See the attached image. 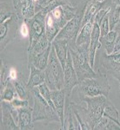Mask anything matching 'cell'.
Returning <instances> with one entry per match:
<instances>
[{
    "label": "cell",
    "instance_id": "484cf974",
    "mask_svg": "<svg viewBox=\"0 0 120 130\" xmlns=\"http://www.w3.org/2000/svg\"><path fill=\"white\" fill-rule=\"evenodd\" d=\"M95 130H120V126L116 121L104 116L100 119L98 123L94 127Z\"/></svg>",
    "mask_w": 120,
    "mask_h": 130
},
{
    "label": "cell",
    "instance_id": "d6a6232c",
    "mask_svg": "<svg viewBox=\"0 0 120 130\" xmlns=\"http://www.w3.org/2000/svg\"><path fill=\"white\" fill-rule=\"evenodd\" d=\"M99 30H100V37H104V36L107 35L110 32V24H109V20H108V14L106 17L103 19L99 25Z\"/></svg>",
    "mask_w": 120,
    "mask_h": 130
},
{
    "label": "cell",
    "instance_id": "6da1fadb",
    "mask_svg": "<svg viewBox=\"0 0 120 130\" xmlns=\"http://www.w3.org/2000/svg\"><path fill=\"white\" fill-rule=\"evenodd\" d=\"M98 74V75L95 78H85L80 81L71 92L70 99L73 102H79L84 97H94L98 95L108 97L111 91L108 76L104 74Z\"/></svg>",
    "mask_w": 120,
    "mask_h": 130
},
{
    "label": "cell",
    "instance_id": "8fae6325",
    "mask_svg": "<svg viewBox=\"0 0 120 130\" xmlns=\"http://www.w3.org/2000/svg\"><path fill=\"white\" fill-rule=\"evenodd\" d=\"M20 129L17 122V111L10 102L1 101V130Z\"/></svg>",
    "mask_w": 120,
    "mask_h": 130
},
{
    "label": "cell",
    "instance_id": "ac0fdd59",
    "mask_svg": "<svg viewBox=\"0 0 120 130\" xmlns=\"http://www.w3.org/2000/svg\"><path fill=\"white\" fill-rule=\"evenodd\" d=\"M94 21L91 20L85 24L80 30L78 35L76 39V44L77 47L90 48V43L91 39V34L93 30Z\"/></svg>",
    "mask_w": 120,
    "mask_h": 130
},
{
    "label": "cell",
    "instance_id": "7a4b0ae2",
    "mask_svg": "<svg viewBox=\"0 0 120 130\" xmlns=\"http://www.w3.org/2000/svg\"><path fill=\"white\" fill-rule=\"evenodd\" d=\"M31 91V95L33 97V110H32V119L33 122L43 121L45 122V125L50 122H56L60 125L61 121L56 110L51 108L49 103L45 101V98L41 95L38 88H33Z\"/></svg>",
    "mask_w": 120,
    "mask_h": 130
},
{
    "label": "cell",
    "instance_id": "5b68a950",
    "mask_svg": "<svg viewBox=\"0 0 120 130\" xmlns=\"http://www.w3.org/2000/svg\"><path fill=\"white\" fill-rule=\"evenodd\" d=\"M108 97L104 95L94 97H84L81 102L86 105V122L90 130H93L96 125L104 115V108L106 106Z\"/></svg>",
    "mask_w": 120,
    "mask_h": 130
},
{
    "label": "cell",
    "instance_id": "60d3db41",
    "mask_svg": "<svg viewBox=\"0 0 120 130\" xmlns=\"http://www.w3.org/2000/svg\"><path fill=\"white\" fill-rule=\"evenodd\" d=\"M112 4H113V5L120 6V0H112Z\"/></svg>",
    "mask_w": 120,
    "mask_h": 130
},
{
    "label": "cell",
    "instance_id": "8d00e7d4",
    "mask_svg": "<svg viewBox=\"0 0 120 130\" xmlns=\"http://www.w3.org/2000/svg\"><path fill=\"white\" fill-rule=\"evenodd\" d=\"M19 75H20V72H18L16 69H14V68L9 69V79L10 81H14V80H16V79H18Z\"/></svg>",
    "mask_w": 120,
    "mask_h": 130
},
{
    "label": "cell",
    "instance_id": "7bdbcfd3",
    "mask_svg": "<svg viewBox=\"0 0 120 130\" xmlns=\"http://www.w3.org/2000/svg\"><path fill=\"white\" fill-rule=\"evenodd\" d=\"M119 89H120V83H119Z\"/></svg>",
    "mask_w": 120,
    "mask_h": 130
},
{
    "label": "cell",
    "instance_id": "4316f807",
    "mask_svg": "<svg viewBox=\"0 0 120 130\" xmlns=\"http://www.w3.org/2000/svg\"><path fill=\"white\" fill-rule=\"evenodd\" d=\"M16 97H18L17 90L13 85V83L11 81H9L7 85L5 86V89L1 90V101H5V102H11Z\"/></svg>",
    "mask_w": 120,
    "mask_h": 130
},
{
    "label": "cell",
    "instance_id": "d590c367",
    "mask_svg": "<svg viewBox=\"0 0 120 130\" xmlns=\"http://www.w3.org/2000/svg\"><path fill=\"white\" fill-rule=\"evenodd\" d=\"M53 0H39L38 3L36 5V12H39L43 10L49 4H50Z\"/></svg>",
    "mask_w": 120,
    "mask_h": 130
},
{
    "label": "cell",
    "instance_id": "3957f363",
    "mask_svg": "<svg viewBox=\"0 0 120 130\" xmlns=\"http://www.w3.org/2000/svg\"><path fill=\"white\" fill-rule=\"evenodd\" d=\"M45 83L50 90L63 89L64 86V70L57 56L55 49L51 46L50 58L45 70Z\"/></svg>",
    "mask_w": 120,
    "mask_h": 130
},
{
    "label": "cell",
    "instance_id": "f35d334b",
    "mask_svg": "<svg viewBox=\"0 0 120 130\" xmlns=\"http://www.w3.org/2000/svg\"><path fill=\"white\" fill-rule=\"evenodd\" d=\"M23 1H24V0H12V5H13L14 10L21 5V3H22Z\"/></svg>",
    "mask_w": 120,
    "mask_h": 130
},
{
    "label": "cell",
    "instance_id": "ba28073f",
    "mask_svg": "<svg viewBox=\"0 0 120 130\" xmlns=\"http://www.w3.org/2000/svg\"><path fill=\"white\" fill-rule=\"evenodd\" d=\"M20 20L15 13L3 24H0V49L1 52L5 50L10 42L16 38L19 29Z\"/></svg>",
    "mask_w": 120,
    "mask_h": 130
},
{
    "label": "cell",
    "instance_id": "e575fe53",
    "mask_svg": "<svg viewBox=\"0 0 120 130\" xmlns=\"http://www.w3.org/2000/svg\"><path fill=\"white\" fill-rule=\"evenodd\" d=\"M109 10H110V8H108V9H106V8H104V9H101L96 14L95 17H94V19H93L94 23L97 24L98 25H100L103 19H104L105 17H106L107 14H108Z\"/></svg>",
    "mask_w": 120,
    "mask_h": 130
},
{
    "label": "cell",
    "instance_id": "7402d4cb",
    "mask_svg": "<svg viewBox=\"0 0 120 130\" xmlns=\"http://www.w3.org/2000/svg\"><path fill=\"white\" fill-rule=\"evenodd\" d=\"M11 82L13 83V85L17 90L18 97L23 100H29L30 95H31V91L30 88L28 87V84H27L28 81L25 80L24 74L20 73L18 78Z\"/></svg>",
    "mask_w": 120,
    "mask_h": 130
},
{
    "label": "cell",
    "instance_id": "83f0119b",
    "mask_svg": "<svg viewBox=\"0 0 120 130\" xmlns=\"http://www.w3.org/2000/svg\"><path fill=\"white\" fill-rule=\"evenodd\" d=\"M120 19V6L113 5L111 6L110 10L108 12V20L110 24V30H113L115 26L118 23Z\"/></svg>",
    "mask_w": 120,
    "mask_h": 130
},
{
    "label": "cell",
    "instance_id": "4fadbf2b",
    "mask_svg": "<svg viewBox=\"0 0 120 130\" xmlns=\"http://www.w3.org/2000/svg\"><path fill=\"white\" fill-rule=\"evenodd\" d=\"M112 5V0H88L86 9L84 15L83 21H82V27L88 22L94 19V17L101 9H108ZM94 21V20H93Z\"/></svg>",
    "mask_w": 120,
    "mask_h": 130
},
{
    "label": "cell",
    "instance_id": "f6af8a7d",
    "mask_svg": "<svg viewBox=\"0 0 120 130\" xmlns=\"http://www.w3.org/2000/svg\"><path fill=\"white\" fill-rule=\"evenodd\" d=\"M119 83H120V82H119Z\"/></svg>",
    "mask_w": 120,
    "mask_h": 130
},
{
    "label": "cell",
    "instance_id": "d6986e66",
    "mask_svg": "<svg viewBox=\"0 0 120 130\" xmlns=\"http://www.w3.org/2000/svg\"><path fill=\"white\" fill-rule=\"evenodd\" d=\"M51 46L52 44H50L45 51L41 52V53L37 54V55L32 56H28V67L33 65L38 70H45L46 67H47L48 62H49Z\"/></svg>",
    "mask_w": 120,
    "mask_h": 130
},
{
    "label": "cell",
    "instance_id": "ee69618b",
    "mask_svg": "<svg viewBox=\"0 0 120 130\" xmlns=\"http://www.w3.org/2000/svg\"><path fill=\"white\" fill-rule=\"evenodd\" d=\"M99 1H103V0H99Z\"/></svg>",
    "mask_w": 120,
    "mask_h": 130
},
{
    "label": "cell",
    "instance_id": "1f68e13d",
    "mask_svg": "<svg viewBox=\"0 0 120 130\" xmlns=\"http://www.w3.org/2000/svg\"><path fill=\"white\" fill-rule=\"evenodd\" d=\"M18 32L21 35V37L23 38H29L30 36V29H29L28 24L25 20H20L19 23V29H18Z\"/></svg>",
    "mask_w": 120,
    "mask_h": 130
},
{
    "label": "cell",
    "instance_id": "277c9868",
    "mask_svg": "<svg viewBox=\"0 0 120 130\" xmlns=\"http://www.w3.org/2000/svg\"><path fill=\"white\" fill-rule=\"evenodd\" d=\"M69 52L79 82L85 78H95L98 76V74L90 64L89 54L80 52L77 50L76 42L69 43Z\"/></svg>",
    "mask_w": 120,
    "mask_h": 130
},
{
    "label": "cell",
    "instance_id": "9a60e30c",
    "mask_svg": "<svg viewBox=\"0 0 120 130\" xmlns=\"http://www.w3.org/2000/svg\"><path fill=\"white\" fill-rule=\"evenodd\" d=\"M50 96L51 100L56 108L57 113L60 118L61 129L64 126V108H65V100H66V94L63 89L50 90Z\"/></svg>",
    "mask_w": 120,
    "mask_h": 130
},
{
    "label": "cell",
    "instance_id": "8992f818",
    "mask_svg": "<svg viewBox=\"0 0 120 130\" xmlns=\"http://www.w3.org/2000/svg\"><path fill=\"white\" fill-rule=\"evenodd\" d=\"M88 0H83L77 6V12L76 16L71 21H69L66 25L62 29L55 39H64V40L71 42H76L77 37L82 28V21L86 9Z\"/></svg>",
    "mask_w": 120,
    "mask_h": 130
},
{
    "label": "cell",
    "instance_id": "e0dca14e",
    "mask_svg": "<svg viewBox=\"0 0 120 130\" xmlns=\"http://www.w3.org/2000/svg\"><path fill=\"white\" fill-rule=\"evenodd\" d=\"M100 38V30L99 25L94 23L93 30L91 34V39L90 43V48H89V59H90V64L92 68L94 69L95 66V60H96V53L98 49L101 48V43L99 41Z\"/></svg>",
    "mask_w": 120,
    "mask_h": 130
},
{
    "label": "cell",
    "instance_id": "ffe728a7",
    "mask_svg": "<svg viewBox=\"0 0 120 130\" xmlns=\"http://www.w3.org/2000/svg\"><path fill=\"white\" fill-rule=\"evenodd\" d=\"M19 20H26L36 15V6L33 0H24L21 5L15 10Z\"/></svg>",
    "mask_w": 120,
    "mask_h": 130
},
{
    "label": "cell",
    "instance_id": "4dcf8cb0",
    "mask_svg": "<svg viewBox=\"0 0 120 130\" xmlns=\"http://www.w3.org/2000/svg\"><path fill=\"white\" fill-rule=\"evenodd\" d=\"M10 81L9 79V69L5 62L1 59V70H0V90L5 89L7 83Z\"/></svg>",
    "mask_w": 120,
    "mask_h": 130
},
{
    "label": "cell",
    "instance_id": "836d02e7",
    "mask_svg": "<svg viewBox=\"0 0 120 130\" xmlns=\"http://www.w3.org/2000/svg\"><path fill=\"white\" fill-rule=\"evenodd\" d=\"M10 104H11L12 108L15 110L18 109V108H24V107L30 106L28 100H23L19 97H16L14 100H12L11 102H10Z\"/></svg>",
    "mask_w": 120,
    "mask_h": 130
},
{
    "label": "cell",
    "instance_id": "30bf717a",
    "mask_svg": "<svg viewBox=\"0 0 120 130\" xmlns=\"http://www.w3.org/2000/svg\"><path fill=\"white\" fill-rule=\"evenodd\" d=\"M47 14L43 10L36 13V15L30 19H26L30 29V36H29V46L34 43L41 38L45 34V18Z\"/></svg>",
    "mask_w": 120,
    "mask_h": 130
},
{
    "label": "cell",
    "instance_id": "44dd1931",
    "mask_svg": "<svg viewBox=\"0 0 120 130\" xmlns=\"http://www.w3.org/2000/svg\"><path fill=\"white\" fill-rule=\"evenodd\" d=\"M53 48L55 49L57 56L64 69L66 63L67 56L69 53V42L64 39H54L51 43Z\"/></svg>",
    "mask_w": 120,
    "mask_h": 130
},
{
    "label": "cell",
    "instance_id": "f546056e",
    "mask_svg": "<svg viewBox=\"0 0 120 130\" xmlns=\"http://www.w3.org/2000/svg\"><path fill=\"white\" fill-rule=\"evenodd\" d=\"M0 7H1L0 9V24H3L8 18H11L16 13L11 10V8L6 2H1Z\"/></svg>",
    "mask_w": 120,
    "mask_h": 130
},
{
    "label": "cell",
    "instance_id": "9c48e42d",
    "mask_svg": "<svg viewBox=\"0 0 120 130\" xmlns=\"http://www.w3.org/2000/svg\"><path fill=\"white\" fill-rule=\"evenodd\" d=\"M77 12V7L72 5H64L55 8L47 14L56 26L61 30L76 16Z\"/></svg>",
    "mask_w": 120,
    "mask_h": 130
},
{
    "label": "cell",
    "instance_id": "5bb4252c",
    "mask_svg": "<svg viewBox=\"0 0 120 130\" xmlns=\"http://www.w3.org/2000/svg\"><path fill=\"white\" fill-rule=\"evenodd\" d=\"M32 110L31 106L16 109L17 122L21 130H31L34 128V122L32 119Z\"/></svg>",
    "mask_w": 120,
    "mask_h": 130
},
{
    "label": "cell",
    "instance_id": "52a82bcc",
    "mask_svg": "<svg viewBox=\"0 0 120 130\" xmlns=\"http://www.w3.org/2000/svg\"><path fill=\"white\" fill-rule=\"evenodd\" d=\"M98 50V67L96 72L114 77L120 82V54L107 55L102 48Z\"/></svg>",
    "mask_w": 120,
    "mask_h": 130
},
{
    "label": "cell",
    "instance_id": "ab89813d",
    "mask_svg": "<svg viewBox=\"0 0 120 130\" xmlns=\"http://www.w3.org/2000/svg\"><path fill=\"white\" fill-rule=\"evenodd\" d=\"M113 30L117 33V36H120V19L118 21V23L117 24V25L115 26V28H114V30Z\"/></svg>",
    "mask_w": 120,
    "mask_h": 130
},
{
    "label": "cell",
    "instance_id": "f1b7e54d",
    "mask_svg": "<svg viewBox=\"0 0 120 130\" xmlns=\"http://www.w3.org/2000/svg\"><path fill=\"white\" fill-rule=\"evenodd\" d=\"M104 116H106V117H108V118H110L111 120L116 121V122L120 126L119 112L110 100L107 101L106 106H105L104 111Z\"/></svg>",
    "mask_w": 120,
    "mask_h": 130
},
{
    "label": "cell",
    "instance_id": "d4e9b609",
    "mask_svg": "<svg viewBox=\"0 0 120 130\" xmlns=\"http://www.w3.org/2000/svg\"><path fill=\"white\" fill-rule=\"evenodd\" d=\"M50 44H51V43H50L47 37H46V35L45 34L41 38H39L38 40L33 45L28 46V50H27L28 56H35L37 54H39L41 52L45 51Z\"/></svg>",
    "mask_w": 120,
    "mask_h": 130
},
{
    "label": "cell",
    "instance_id": "7c38bea8",
    "mask_svg": "<svg viewBox=\"0 0 120 130\" xmlns=\"http://www.w3.org/2000/svg\"><path fill=\"white\" fill-rule=\"evenodd\" d=\"M64 90L66 94V97H70L71 92L79 83L78 77L76 73V70L73 67L72 59H71V53L69 52L67 56L66 63L64 69Z\"/></svg>",
    "mask_w": 120,
    "mask_h": 130
},
{
    "label": "cell",
    "instance_id": "2e32d148",
    "mask_svg": "<svg viewBox=\"0 0 120 130\" xmlns=\"http://www.w3.org/2000/svg\"><path fill=\"white\" fill-rule=\"evenodd\" d=\"M62 129L65 130H81L79 123L76 118L75 113L70 103V98L66 97L65 100V108H64V126Z\"/></svg>",
    "mask_w": 120,
    "mask_h": 130
},
{
    "label": "cell",
    "instance_id": "cb8c5ba5",
    "mask_svg": "<svg viewBox=\"0 0 120 130\" xmlns=\"http://www.w3.org/2000/svg\"><path fill=\"white\" fill-rule=\"evenodd\" d=\"M117 37V34L114 30H110V32L104 37H100L99 41L101 43V48L105 51L107 55H111L113 52L115 42Z\"/></svg>",
    "mask_w": 120,
    "mask_h": 130
},
{
    "label": "cell",
    "instance_id": "b9f144b4",
    "mask_svg": "<svg viewBox=\"0 0 120 130\" xmlns=\"http://www.w3.org/2000/svg\"><path fill=\"white\" fill-rule=\"evenodd\" d=\"M33 1H34L35 5H37V3H38V1H39V0H33Z\"/></svg>",
    "mask_w": 120,
    "mask_h": 130
},
{
    "label": "cell",
    "instance_id": "74e56055",
    "mask_svg": "<svg viewBox=\"0 0 120 130\" xmlns=\"http://www.w3.org/2000/svg\"><path fill=\"white\" fill-rule=\"evenodd\" d=\"M112 54H120V36H117V39H116Z\"/></svg>",
    "mask_w": 120,
    "mask_h": 130
},
{
    "label": "cell",
    "instance_id": "603a6c76",
    "mask_svg": "<svg viewBox=\"0 0 120 130\" xmlns=\"http://www.w3.org/2000/svg\"><path fill=\"white\" fill-rule=\"evenodd\" d=\"M28 68L30 70V77H29V80L27 82V84H28V87L30 88L31 90L33 88L38 87L42 83H45V70H38L33 65L28 67Z\"/></svg>",
    "mask_w": 120,
    "mask_h": 130
}]
</instances>
